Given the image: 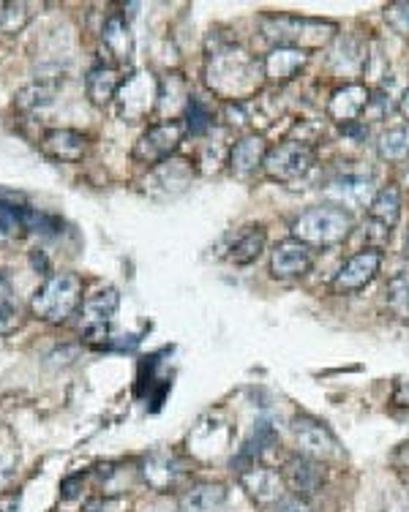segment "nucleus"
<instances>
[{
	"label": "nucleus",
	"mask_w": 409,
	"mask_h": 512,
	"mask_svg": "<svg viewBox=\"0 0 409 512\" xmlns=\"http://www.w3.org/2000/svg\"><path fill=\"white\" fill-rule=\"evenodd\" d=\"M377 153L382 161H407L409 158V123L388 126L377 137Z\"/></svg>",
	"instance_id": "26"
},
{
	"label": "nucleus",
	"mask_w": 409,
	"mask_h": 512,
	"mask_svg": "<svg viewBox=\"0 0 409 512\" xmlns=\"http://www.w3.org/2000/svg\"><path fill=\"white\" fill-rule=\"evenodd\" d=\"M186 131H189L186 123L175 118L153 123V126L137 139V145H134V161H137V164H145V167H159L161 161L172 158V153L180 148Z\"/></svg>",
	"instance_id": "6"
},
{
	"label": "nucleus",
	"mask_w": 409,
	"mask_h": 512,
	"mask_svg": "<svg viewBox=\"0 0 409 512\" xmlns=\"http://www.w3.org/2000/svg\"><path fill=\"white\" fill-rule=\"evenodd\" d=\"M52 99H55V88H52V85H47V82H33V85L20 90L17 104H20L22 109H41L47 107V104H52Z\"/></svg>",
	"instance_id": "30"
},
{
	"label": "nucleus",
	"mask_w": 409,
	"mask_h": 512,
	"mask_svg": "<svg viewBox=\"0 0 409 512\" xmlns=\"http://www.w3.org/2000/svg\"><path fill=\"white\" fill-rule=\"evenodd\" d=\"M380 270L382 251H358V254H352L336 270V276L330 281V289H333V295H355V292H363L374 278L380 276Z\"/></svg>",
	"instance_id": "9"
},
{
	"label": "nucleus",
	"mask_w": 409,
	"mask_h": 512,
	"mask_svg": "<svg viewBox=\"0 0 409 512\" xmlns=\"http://www.w3.org/2000/svg\"><path fill=\"white\" fill-rule=\"evenodd\" d=\"M41 148L58 161H82L88 153V137L74 128H50L41 139Z\"/></svg>",
	"instance_id": "19"
},
{
	"label": "nucleus",
	"mask_w": 409,
	"mask_h": 512,
	"mask_svg": "<svg viewBox=\"0 0 409 512\" xmlns=\"http://www.w3.org/2000/svg\"><path fill=\"white\" fill-rule=\"evenodd\" d=\"M352 232H355V218L350 210L336 205L309 207L292 221V237L311 248L339 246Z\"/></svg>",
	"instance_id": "3"
},
{
	"label": "nucleus",
	"mask_w": 409,
	"mask_h": 512,
	"mask_svg": "<svg viewBox=\"0 0 409 512\" xmlns=\"http://www.w3.org/2000/svg\"><path fill=\"white\" fill-rule=\"evenodd\" d=\"M120 85H123V79H120V71L110 63H99V66H93L88 71V77H85V93H88V99L96 104V107H104V104H110L118 96Z\"/></svg>",
	"instance_id": "22"
},
{
	"label": "nucleus",
	"mask_w": 409,
	"mask_h": 512,
	"mask_svg": "<svg viewBox=\"0 0 409 512\" xmlns=\"http://www.w3.org/2000/svg\"><path fill=\"white\" fill-rule=\"evenodd\" d=\"M407 259H409V232H407Z\"/></svg>",
	"instance_id": "39"
},
{
	"label": "nucleus",
	"mask_w": 409,
	"mask_h": 512,
	"mask_svg": "<svg viewBox=\"0 0 409 512\" xmlns=\"http://www.w3.org/2000/svg\"><path fill=\"white\" fill-rule=\"evenodd\" d=\"M369 218L382 227L393 229L401 221V188L396 183L377 188V194L369 202Z\"/></svg>",
	"instance_id": "25"
},
{
	"label": "nucleus",
	"mask_w": 409,
	"mask_h": 512,
	"mask_svg": "<svg viewBox=\"0 0 409 512\" xmlns=\"http://www.w3.org/2000/svg\"><path fill=\"white\" fill-rule=\"evenodd\" d=\"M101 47L115 63H126L134 52V36L131 25L123 14H110L104 28H101Z\"/></svg>",
	"instance_id": "20"
},
{
	"label": "nucleus",
	"mask_w": 409,
	"mask_h": 512,
	"mask_svg": "<svg viewBox=\"0 0 409 512\" xmlns=\"http://www.w3.org/2000/svg\"><path fill=\"white\" fill-rule=\"evenodd\" d=\"M191 178H194V167H191L189 158H167L150 172L148 191L159 194L161 188L164 194H178V191L189 186Z\"/></svg>",
	"instance_id": "18"
},
{
	"label": "nucleus",
	"mask_w": 409,
	"mask_h": 512,
	"mask_svg": "<svg viewBox=\"0 0 409 512\" xmlns=\"http://www.w3.org/2000/svg\"><path fill=\"white\" fill-rule=\"evenodd\" d=\"M385 22L396 30L399 36L409 39V0H396L385 6Z\"/></svg>",
	"instance_id": "33"
},
{
	"label": "nucleus",
	"mask_w": 409,
	"mask_h": 512,
	"mask_svg": "<svg viewBox=\"0 0 409 512\" xmlns=\"http://www.w3.org/2000/svg\"><path fill=\"white\" fill-rule=\"evenodd\" d=\"M120 306V295L115 286H101L82 300V327L85 335H107V327L115 319Z\"/></svg>",
	"instance_id": "14"
},
{
	"label": "nucleus",
	"mask_w": 409,
	"mask_h": 512,
	"mask_svg": "<svg viewBox=\"0 0 409 512\" xmlns=\"http://www.w3.org/2000/svg\"><path fill=\"white\" fill-rule=\"evenodd\" d=\"M20 510V496H6L0 499V512H17Z\"/></svg>",
	"instance_id": "37"
},
{
	"label": "nucleus",
	"mask_w": 409,
	"mask_h": 512,
	"mask_svg": "<svg viewBox=\"0 0 409 512\" xmlns=\"http://www.w3.org/2000/svg\"><path fill=\"white\" fill-rule=\"evenodd\" d=\"M28 3H3L0 6V30L3 33H17L30 20Z\"/></svg>",
	"instance_id": "31"
},
{
	"label": "nucleus",
	"mask_w": 409,
	"mask_h": 512,
	"mask_svg": "<svg viewBox=\"0 0 409 512\" xmlns=\"http://www.w3.org/2000/svg\"><path fill=\"white\" fill-rule=\"evenodd\" d=\"M330 69L344 77H358L369 66V44L358 36H336L330 41Z\"/></svg>",
	"instance_id": "16"
},
{
	"label": "nucleus",
	"mask_w": 409,
	"mask_h": 512,
	"mask_svg": "<svg viewBox=\"0 0 409 512\" xmlns=\"http://www.w3.org/2000/svg\"><path fill=\"white\" fill-rule=\"evenodd\" d=\"M82 303V281L77 273H52L30 297V311L41 322L60 325Z\"/></svg>",
	"instance_id": "4"
},
{
	"label": "nucleus",
	"mask_w": 409,
	"mask_h": 512,
	"mask_svg": "<svg viewBox=\"0 0 409 512\" xmlns=\"http://www.w3.org/2000/svg\"><path fill=\"white\" fill-rule=\"evenodd\" d=\"M227 510V488L219 483L194 485L180 499L178 512H224Z\"/></svg>",
	"instance_id": "23"
},
{
	"label": "nucleus",
	"mask_w": 409,
	"mask_h": 512,
	"mask_svg": "<svg viewBox=\"0 0 409 512\" xmlns=\"http://www.w3.org/2000/svg\"><path fill=\"white\" fill-rule=\"evenodd\" d=\"M399 112L401 118H404V123H409V88L404 90V96L399 99Z\"/></svg>",
	"instance_id": "38"
},
{
	"label": "nucleus",
	"mask_w": 409,
	"mask_h": 512,
	"mask_svg": "<svg viewBox=\"0 0 409 512\" xmlns=\"http://www.w3.org/2000/svg\"><path fill=\"white\" fill-rule=\"evenodd\" d=\"M371 96H374V90L369 85H363V82L341 85L339 90H333V96L328 101V118L336 120V123H344V126L360 123V118L369 112Z\"/></svg>",
	"instance_id": "13"
},
{
	"label": "nucleus",
	"mask_w": 409,
	"mask_h": 512,
	"mask_svg": "<svg viewBox=\"0 0 409 512\" xmlns=\"http://www.w3.org/2000/svg\"><path fill=\"white\" fill-rule=\"evenodd\" d=\"M260 33L273 47L311 52L330 47V41L339 36V25L333 20H314L300 14H262Z\"/></svg>",
	"instance_id": "2"
},
{
	"label": "nucleus",
	"mask_w": 409,
	"mask_h": 512,
	"mask_svg": "<svg viewBox=\"0 0 409 512\" xmlns=\"http://www.w3.org/2000/svg\"><path fill=\"white\" fill-rule=\"evenodd\" d=\"M265 156H268V142L260 134H246L240 137L235 145L230 148V169L232 175L240 180H249L254 172H260L262 164H265Z\"/></svg>",
	"instance_id": "17"
},
{
	"label": "nucleus",
	"mask_w": 409,
	"mask_h": 512,
	"mask_svg": "<svg viewBox=\"0 0 409 512\" xmlns=\"http://www.w3.org/2000/svg\"><path fill=\"white\" fill-rule=\"evenodd\" d=\"M311 267H314V248L295 237L281 240L279 246L270 251V276L273 278L290 281V278L306 276Z\"/></svg>",
	"instance_id": "12"
},
{
	"label": "nucleus",
	"mask_w": 409,
	"mask_h": 512,
	"mask_svg": "<svg viewBox=\"0 0 409 512\" xmlns=\"http://www.w3.org/2000/svg\"><path fill=\"white\" fill-rule=\"evenodd\" d=\"M385 306L396 319L409 322V270H399L385 284Z\"/></svg>",
	"instance_id": "27"
},
{
	"label": "nucleus",
	"mask_w": 409,
	"mask_h": 512,
	"mask_svg": "<svg viewBox=\"0 0 409 512\" xmlns=\"http://www.w3.org/2000/svg\"><path fill=\"white\" fill-rule=\"evenodd\" d=\"M309 63V52L290 50V47H273V50L262 58L265 66V82H290L303 66Z\"/></svg>",
	"instance_id": "21"
},
{
	"label": "nucleus",
	"mask_w": 409,
	"mask_h": 512,
	"mask_svg": "<svg viewBox=\"0 0 409 512\" xmlns=\"http://www.w3.org/2000/svg\"><path fill=\"white\" fill-rule=\"evenodd\" d=\"M374 183L366 175H358V172H344V175H336L325 186V197L330 199V205L336 207H369V202L374 199Z\"/></svg>",
	"instance_id": "15"
},
{
	"label": "nucleus",
	"mask_w": 409,
	"mask_h": 512,
	"mask_svg": "<svg viewBox=\"0 0 409 512\" xmlns=\"http://www.w3.org/2000/svg\"><path fill=\"white\" fill-rule=\"evenodd\" d=\"M281 477H284V485L292 496H300L309 502L311 496L320 493L322 485H325V463L298 453L287 458V463L281 466Z\"/></svg>",
	"instance_id": "11"
},
{
	"label": "nucleus",
	"mask_w": 409,
	"mask_h": 512,
	"mask_svg": "<svg viewBox=\"0 0 409 512\" xmlns=\"http://www.w3.org/2000/svg\"><path fill=\"white\" fill-rule=\"evenodd\" d=\"M118 115L129 123H140L159 104V82L148 71H134L131 77L123 79L118 96Z\"/></svg>",
	"instance_id": "7"
},
{
	"label": "nucleus",
	"mask_w": 409,
	"mask_h": 512,
	"mask_svg": "<svg viewBox=\"0 0 409 512\" xmlns=\"http://www.w3.org/2000/svg\"><path fill=\"white\" fill-rule=\"evenodd\" d=\"M292 436H295V444H298L300 455H309V458H314V461L320 463L341 458L339 439H336L328 425L320 423L317 417L298 414V417L292 420Z\"/></svg>",
	"instance_id": "8"
},
{
	"label": "nucleus",
	"mask_w": 409,
	"mask_h": 512,
	"mask_svg": "<svg viewBox=\"0 0 409 512\" xmlns=\"http://www.w3.org/2000/svg\"><path fill=\"white\" fill-rule=\"evenodd\" d=\"M390 235H393V229L382 227V224L371 221V218H366V221H363V227L355 232V237H358L360 243H366L363 251H382V248L390 243Z\"/></svg>",
	"instance_id": "29"
},
{
	"label": "nucleus",
	"mask_w": 409,
	"mask_h": 512,
	"mask_svg": "<svg viewBox=\"0 0 409 512\" xmlns=\"http://www.w3.org/2000/svg\"><path fill=\"white\" fill-rule=\"evenodd\" d=\"M270 512H311V507L306 499H300V496H292V493H287L284 499H279V502L270 507Z\"/></svg>",
	"instance_id": "34"
},
{
	"label": "nucleus",
	"mask_w": 409,
	"mask_h": 512,
	"mask_svg": "<svg viewBox=\"0 0 409 512\" xmlns=\"http://www.w3.org/2000/svg\"><path fill=\"white\" fill-rule=\"evenodd\" d=\"M388 512H409V493L399 496V499H393L388 504Z\"/></svg>",
	"instance_id": "36"
},
{
	"label": "nucleus",
	"mask_w": 409,
	"mask_h": 512,
	"mask_svg": "<svg viewBox=\"0 0 409 512\" xmlns=\"http://www.w3.org/2000/svg\"><path fill=\"white\" fill-rule=\"evenodd\" d=\"M317 164V142L309 139H284L279 145L268 148L262 172L268 175L273 183H284L292 186L309 175Z\"/></svg>",
	"instance_id": "5"
},
{
	"label": "nucleus",
	"mask_w": 409,
	"mask_h": 512,
	"mask_svg": "<svg viewBox=\"0 0 409 512\" xmlns=\"http://www.w3.org/2000/svg\"><path fill=\"white\" fill-rule=\"evenodd\" d=\"M20 327V303L6 270H0V335L14 333Z\"/></svg>",
	"instance_id": "28"
},
{
	"label": "nucleus",
	"mask_w": 409,
	"mask_h": 512,
	"mask_svg": "<svg viewBox=\"0 0 409 512\" xmlns=\"http://www.w3.org/2000/svg\"><path fill=\"white\" fill-rule=\"evenodd\" d=\"M238 480L243 485V491L249 493L254 502L260 507H273L287 496V485H284V477L276 469H270L265 463L251 461L249 466L238 469Z\"/></svg>",
	"instance_id": "10"
},
{
	"label": "nucleus",
	"mask_w": 409,
	"mask_h": 512,
	"mask_svg": "<svg viewBox=\"0 0 409 512\" xmlns=\"http://www.w3.org/2000/svg\"><path fill=\"white\" fill-rule=\"evenodd\" d=\"M186 112H189V123H186V128H189L191 134H205V131L213 128V115H210V109L205 107L200 99L191 96L189 104H186Z\"/></svg>",
	"instance_id": "32"
},
{
	"label": "nucleus",
	"mask_w": 409,
	"mask_h": 512,
	"mask_svg": "<svg viewBox=\"0 0 409 512\" xmlns=\"http://www.w3.org/2000/svg\"><path fill=\"white\" fill-rule=\"evenodd\" d=\"M393 401L399 406H409V379H401L393 390Z\"/></svg>",
	"instance_id": "35"
},
{
	"label": "nucleus",
	"mask_w": 409,
	"mask_h": 512,
	"mask_svg": "<svg viewBox=\"0 0 409 512\" xmlns=\"http://www.w3.org/2000/svg\"><path fill=\"white\" fill-rule=\"evenodd\" d=\"M205 82L213 96L230 104H246L260 93L265 66L257 55L235 41H219L205 58Z\"/></svg>",
	"instance_id": "1"
},
{
	"label": "nucleus",
	"mask_w": 409,
	"mask_h": 512,
	"mask_svg": "<svg viewBox=\"0 0 409 512\" xmlns=\"http://www.w3.org/2000/svg\"><path fill=\"white\" fill-rule=\"evenodd\" d=\"M265 246H268V232H265V227L257 224V227L243 229V232L235 237V243H232L230 251H227V259H230L232 265H251V262L260 259Z\"/></svg>",
	"instance_id": "24"
}]
</instances>
